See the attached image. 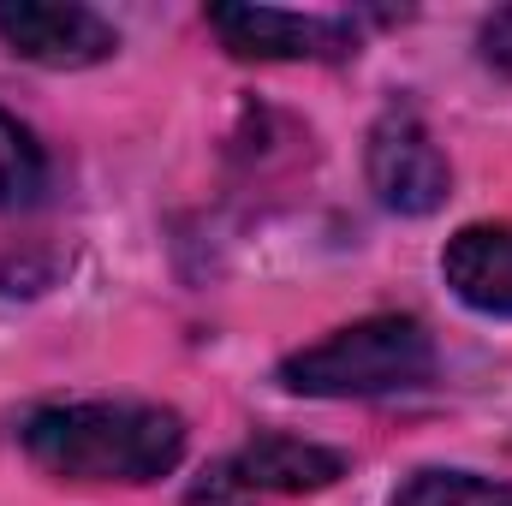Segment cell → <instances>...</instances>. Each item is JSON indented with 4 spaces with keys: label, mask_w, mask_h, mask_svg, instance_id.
<instances>
[{
    "label": "cell",
    "mask_w": 512,
    "mask_h": 506,
    "mask_svg": "<svg viewBox=\"0 0 512 506\" xmlns=\"http://www.w3.org/2000/svg\"><path fill=\"white\" fill-rule=\"evenodd\" d=\"M24 453L72 483H155L185 453V423L137 399L42 405L24 417Z\"/></svg>",
    "instance_id": "obj_1"
},
{
    "label": "cell",
    "mask_w": 512,
    "mask_h": 506,
    "mask_svg": "<svg viewBox=\"0 0 512 506\" xmlns=\"http://www.w3.org/2000/svg\"><path fill=\"white\" fill-rule=\"evenodd\" d=\"M435 370V340L417 316H370L352 322L280 364V381L310 399H370V393H405L423 387Z\"/></svg>",
    "instance_id": "obj_2"
},
{
    "label": "cell",
    "mask_w": 512,
    "mask_h": 506,
    "mask_svg": "<svg viewBox=\"0 0 512 506\" xmlns=\"http://www.w3.org/2000/svg\"><path fill=\"white\" fill-rule=\"evenodd\" d=\"M370 185L393 215H435L453 191L447 155L411 108H387L370 131Z\"/></svg>",
    "instance_id": "obj_3"
},
{
    "label": "cell",
    "mask_w": 512,
    "mask_h": 506,
    "mask_svg": "<svg viewBox=\"0 0 512 506\" xmlns=\"http://www.w3.org/2000/svg\"><path fill=\"white\" fill-rule=\"evenodd\" d=\"M0 42L36 66H96L120 48L114 24L90 6H72V0H6Z\"/></svg>",
    "instance_id": "obj_4"
},
{
    "label": "cell",
    "mask_w": 512,
    "mask_h": 506,
    "mask_svg": "<svg viewBox=\"0 0 512 506\" xmlns=\"http://www.w3.org/2000/svg\"><path fill=\"white\" fill-rule=\"evenodd\" d=\"M209 30L239 60H346L358 48L352 24L280 6H209Z\"/></svg>",
    "instance_id": "obj_5"
},
{
    "label": "cell",
    "mask_w": 512,
    "mask_h": 506,
    "mask_svg": "<svg viewBox=\"0 0 512 506\" xmlns=\"http://www.w3.org/2000/svg\"><path fill=\"white\" fill-rule=\"evenodd\" d=\"M221 477L239 489H268V495H310L346 477V453L298 441V435H256Z\"/></svg>",
    "instance_id": "obj_6"
},
{
    "label": "cell",
    "mask_w": 512,
    "mask_h": 506,
    "mask_svg": "<svg viewBox=\"0 0 512 506\" xmlns=\"http://www.w3.org/2000/svg\"><path fill=\"white\" fill-rule=\"evenodd\" d=\"M441 274L447 286L483 310V316H512V221H483V227H465L447 256H441Z\"/></svg>",
    "instance_id": "obj_7"
},
{
    "label": "cell",
    "mask_w": 512,
    "mask_h": 506,
    "mask_svg": "<svg viewBox=\"0 0 512 506\" xmlns=\"http://www.w3.org/2000/svg\"><path fill=\"white\" fill-rule=\"evenodd\" d=\"M387 506H512V489L477 471H411Z\"/></svg>",
    "instance_id": "obj_8"
},
{
    "label": "cell",
    "mask_w": 512,
    "mask_h": 506,
    "mask_svg": "<svg viewBox=\"0 0 512 506\" xmlns=\"http://www.w3.org/2000/svg\"><path fill=\"white\" fill-rule=\"evenodd\" d=\"M48 185V161L36 149V137L18 126L12 114H0V209H30Z\"/></svg>",
    "instance_id": "obj_9"
},
{
    "label": "cell",
    "mask_w": 512,
    "mask_h": 506,
    "mask_svg": "<svg viewBox=\"0 0 512 506\" xmlns=\"http://www.w3.org/2000/svg\"><path fill=\"white\" fill-rule=\"evenodd\" d=\"M483 60L512 78V6H501V12L483 24Z\"/></svg>",
    "instance_id": "obj_10"
}]
</instances>
